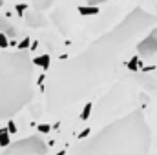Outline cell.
<instances>
[{
	"instance_id": "cell-1",
	"label": "cell",
	"mask_w": 157,
	"mask_h": 155,
	"mask_svg": "<svg viewBox=\"0 0 157 155\" xmlns=\"http://www.w3.org/2000/svg\"><path fill=\"white\" fill-rule=\"evenodd\" d=\"M155 22V15L135 7L77 57L59 60V66L44 77L48 113H59L64 108H70L110 80L128 47Z\"/></svg>"
},
{
	"instance_id": "cell-2",
	"label": "cell",
	"mask_w": 157,
	"mask_h": 155,
	"mask_svg": "<svg viewBox=\"0 0 157 155\" xmlns=\"http://www.w3.org/2000/svg\"><path fill=\"white\" fill-rule=\"evenodd\" d=\"M152 131L143 112H130L90 139L73 144L70 155H148Z\"/></svg>"
},
{
	"instance_id": "cell-3",
	"label": "cell",
	"mask_w": 157,
	"mask_h": 155,
	"mask_svg": "<svg viewBox=\"0 0 157 155\" xmlns=\"http://www.w3.org/2000/svg\"><path fill=\"white\" fill-rule=\"evenodd\" d=\"M33 66L28 49L0 51V120L11 119L31 102Z\"/></svg>"
},
{
	"instance_id": "cell-4",
	"label": "cell",
	"mask_w": 157,
	"mask_h": 155,
	"mask_svg": "<svg viewBox=\"0 0 157 155\" xmlns=\"http://www.w3.org/2000/svg\"><path fill=\"white\" fill-rule=\"evenodd\" d=\"M46 150H48V146L44 144V141L39 135H33V137L18 141L15 144H9L4 155H44Z\"/></svg>"
},
{
	"instance_id": "cell-5",
	"label": "cell",
	"mask_w": 157,
	"mask_h": 155,
	"mask_svg": "<svg viewBox=\"0 0 157 155\" xmlns=\"http://www.w3.org/2000/svg\"><path fill=\"white\" fill-rule=\"evenodd\" d=\"M137 55L141 59H154V57H157V26L137 44Z\"/></svg>"
},
{
	"instance_id": "cell-6",
	"label": "cell",
	"mask_w": 157,
	"mask_h": 155,
	"mask_svg": "<svg viewBox=\"0 0 157 155\" xmlns=\"http://www.w3.org/2000/svg\"><path fill=\"white\" fill-rule=\"evenodd\" d=\"M139 82H141V86L144 89H148L150 93H155L157 95V68L154 71H150V73H144L143 77L139 78Z\"/></svg>"
},
{
	"instance_id": "cell-7",
	"label": "cell",
	"mask_w": 157,
	"mask_h": 155,
	"mask_svg": "<svg viewBox=\"0 0 157 155\" xmlns=\"http://www.w3.org/2000/svg\"><path fill=\"white\" fill-rule=\"evenodd\" d=\"M26 24H28L29 28H44V26L48 24V20L42 17V11L33 9V11H29V13L26 15Z\"/></svg>"
},
{
	"instance_id": "cell-8",
	"label": "cell",
	"mask_w": 157,
	"mask_h": 155,
	"mask_svg": "<svg viewBox=\"0 0 157 155\" xmlns=\"http://www.w3.org/2000/svg\"><path fill=\"white\" fill-rule=\"evenodd\" d=\"M33 64H35V66H39V68H42V70H49V64H51L49 53L40 55V57H35V59H33Z\"/></svg>"
},
{
	"instance_id": "cell-9",
	"label": "cell",
	"mask_w": 157,
	"mask_h": 155,
	"mask_svg": "<svg viewBox=\"0 0 157 155\" xmlns=\"http://www.w3.org/2000/svg\"><path fill=\"white\" fill-rule=\"evenodd\" d=\"M0 33H6V35H15L17 31H15V28L11 26V22H7L4 17H0Z\"/></svg>"
},
{
	"instance_id": "cell-10",
	"label": "cell",
	"mask_w": 157,
	"mask_h": 155,
	"mask_svg": "<svg viewBox=\"0 0 157 155\" xmlns=\"http://www.w3.org/2000/svg\"><path fill=\"white\" fill-rule=\"evenodd\" d=\"M126 68H128L130 71H137V70H141V57H139V55H133V57L126 62Z\"/></svg>"
},
{
	"instance_id": "cell-11",
	"label": "cell",
	"mask_w": 157,
	"mask_h": 155,
	"mask_svg": "<svg viewBox=\"0 0 157 155\" xmlns=\"http://www.w3.org/2000/svg\"><path fill=\"white\" fill-rule=\"evenodd\" d=\"M31 2H33V7L37 11H44V9H48L55 4V0H31Z\"/></svg>"
},
{
	"instance_id": "cell-12",
	"label": "cell",
	"mask_w": 157,
	"mask_h": 155,
	"mask_svg": "<svg viewBox=\"0 0 157 155\" xmlns=\"http://www.w3.org/2000/svg\"><path fill=\"white\" fill-rule=\"evenodd\" d=\"M11 144L9 141V130L7 128H0V148H7Z\"/></svg>"
},
{
	"instance_id": "cell-13",
	"label": "cell",
	"mask_w": 157,
	"mask_h": 155,
	"mask_svg": "<svg viewBox=\"0 0 157 155\" xmlns=\"http://www.w3.org/2000/svg\"><path fill=\"white\" fill-rule=\"evenodd\" d=\"M78 13L80 15H84V17H90V15H97L99 13V9H97V6H80L78 7Z\"/></svg>"
},
{
	"instance_id": "cell-14",
	"label": "cell",
	"mask_w": 157,
	"mask_h": 155,
	"mask_svg": "<svg viewBox=\"0 0 157 155\" xmlns=\"http://www.w3.org/2000/svg\"><path fill=\"white\" fill-rule=\"evenodd\" d=\"M91 110H93V102H86V106H84V110L80 113V120H88L90 115H91Z\"/></svg>"
},
{
	"instance_id": "cell-15",
	"label": "cell",
	"mask_w": 157,
	"mask_h": 155,
	"mask_svg": "<svg viewBox=\"0 0 157 155\" xmlns=\"http://www.w3.org/2000/svg\"><path fill=\"white\" fill-rule=\"evenodd\" d=\"M9 35H6V33H0V49H7V46H9V40H7Z\"/></svg>"
},
{
	"instance_id": "cell-16",
	"label": "cell",
	"mask_w": 157,
	"mask_h": 155,
	"mask_svg": "<svg viewBox=\"0 0 157 155\" xmlns=\"http://www.w3.org/2000/svg\"><path fill=\"white\" fill-rule=\"evenodd\" d=\"M31 44H33V42L26 37V39L20 40V44H18V49H28V47H31Z\"/></svg>"
},
{
	"instance_id": "cell-17",
	"label": "cell",
	"mask_w": 157,
	"mask_h": 155,
	"mask_svg": "<svg viewBox=\"0 0 157 155\" xmlns=\"http://www.w3.org/2000/svg\"><path fill=\"white\" fill-rule=\"evenodd\" d=\"M39 130L42 133H48V131L51 130V126H49V124H39Z\"/></svg>"
},
{
	"instance_id": "cell-18",
	"label": "cell",
	"mask_w": 157,
	"mask_h": 155,
	"mask_svg": "<svg viewBox=\"0 0 157 155\" xmlns=\"http://www.w3.org/2000/svg\"><path fill=\"white\" fill-rule=\"evenodd\" d=\"M15 9H17V13H18V15H22V13H24V9H28V6H26V4H18Z\"/></svg>"
},
{
	"instance_id": "cell-19",
	"label": "cell",
	"mask_w": 157,
	"mask_h": 155,
	"mask_svg": "<svg viewBox=\"0 0 157 155\" xmlns=\"http://www.w3.org/2000/svg\"><path fill=\"white\" fill-rule=\"evenodd\" d=\"M7 130H9V133H15V131H17V126H15V122H13V120H9V122H7Z\"/></svg>"
},
{
	"instance_id": "cell-20",
	"label": "cell",
	"mask_w": 157,
	"mask_h": 155,
	"mask_svg": "<svg viewBox=\"0 0 157 155\" xmlns=\"http://www.w3.org/2000/svg\"><path fill=\"white\" fill-rule=\"evenodd\" d=\"M90 131H91V130H90V128H86V130H84L82 133H78V141H82V139H86V137L90 135Z\"/></svg>"
},
{
	"instance_id": "cell-21",
	"label": "cell",
	"mask_w": 157,
	"mask_h": 155,
	"mask_svg": "<svg viewBox=\"0 0 157 155\" xmlns=\"http://www.w3.org/2000/svg\"><path fill=\"white\" fill-rule=\"evenodd\" d=\"M102 2H108V0H88V4H91V6H99Z\"/></svg>"
},
{
	"instance_id": "cell-22",
	"label": "cell",
	"mask_w": 157,
	"mask_h": 155,
	"mask_svg": "<svg viewBox=\"0 0 157 155\" xmlns=\"http://www.w3.org/2000/svg\"><path fill=\"white\" fill-rule=\"evenodd\" d=\"M57 155H66V152H59Z\"/></svg>"
}]
</instances>
